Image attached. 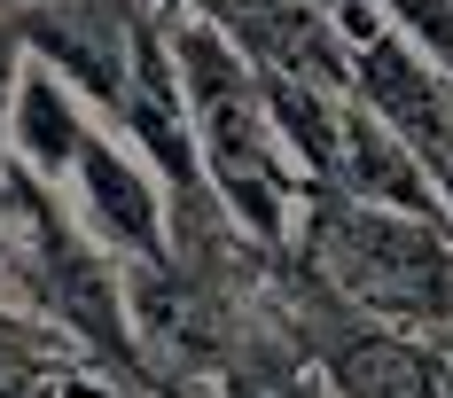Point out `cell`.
I'll return each instance as SVG.
<instances>
[{
	"instance_id": "obj_4",
	"label": "cell",
	"mask_w": 453,
	"mask_h": 398,
	"mask_svg": "<svg viewBox=\"0 0 453 398\" xmlns=\"http://www.w3.org/2000/svg\"><path fill=\"white\" fill-rule=\"evenodd\" d=\"M110 126L149 157V172L173 188V203H203V141H196V110H188L180 63H173V40H165V16L141 24L134 71H126V94L110 110Z\"/></svg>"
},
{
	"instance_id": "obj_13",
	"label": "cell",
	"mask_w": 453,
	"mask_h": 398,
	"mask_svg": "<svg viewBox=\"0 0 453 398\" xmlns=\"http://www.w3.org/2000/svg\"><path fill=\"white\" fill-rule=\"evenodd\" d=\"M438 188H446V219H453V172H438Z\"/></svg>"
},
{
	"instance_id": "obj_1",
	"label": "cell",
	"mask_w": 453,
	"mask_h": 398,
	"mask_svg": "<svg viewBox=\"0 0 453 398\" xmlns=\"http://www.w3.org/2000/svg\"><path fill=\"white\" fill-rule=\"evenodd\" d=\"M305 265L328 297H344L383 328L453 336V219H414V211H383L360 195L313 188Z\"/></svg>"
},
{
	"instance_id": "obj_6",
	"label": "cell",
	"mask_w": 453,
	"mask_h": 398,
	"mask_svg": "<svg viewBox=\"0 0 453 398\" xmlns=\"http://www.w3.org/2000/svg\"><path fill=\"white\" fill-rule=\"evenodd\" d=\"M320 375L336 398H453L446 336H407L344 305L336 336L320 344Z\"/></svg>"
},
{
	"instance_id": "obj_7",
	"label": "cell",
	"mask_w": 453,
	"mask_h": 398,
	"mask_svg": "<svg viewBox=\"0 0 453 398\" xmlns=\"http://www.w3.org/2000/svg\"><path fill=\"white\" fill-rule=\"evenodd\" d=\"M219 32L250 55V71L352 94V40L320 0H226Z\"/></svg>"
},
{
	"instance_id": "obj_8",
	"label": "cell",
	"mask_w": 453,
	"mask_h": 398,
	"mask_svg": "<svg viewBox=\"0 0 453 398\" xmlns=\"http://www.w3.org/2000/svg\"><path fill=\"white\" fill-rule=\"evenodd\" d=\"M336 195H360V203H383V211H414V219H446V188L438 172L414 157L399 133L383 126L375 110L344 102V133H336Z\"/></svg>"
},
{
	"instance_id": "obj_9",
	"label": "cell",
	"mask_w": 453,
	"mask_h": 398,
	"mask_svg": "<svg viewBox=\"0 0 453 398\" xmlns=\"http://www.w3.org/2000/svg\"><path fill=\"white\" fill-rule=\"evenodd\" d=\"M94 102L71 79H55L47 63H24V79H16V102H8V165L16 172L47 180V188H63L71 165H79V149H87V118Z\"/></svg>"
},
{
	"instance_id": "obj_15",
	"label": "cell",
	"mask_w": 453,
	"mask_h": 398,
	"mask_svg": "<svg viewBox=\"0 0 453 398\" xmlns=\"http://www.w3.org/2000/svg\"><path fill=\"white\" fill-rule=\"evenodd\" d=\"M102 398H118V391H102Z\"/></svg>"
},
{
	"instance_id": "obj_11",
	"label": "cell",
	"mask_w": 453,
	"mask_h": 398,
	"mask_svg": "<svg viewBox=\"0 0 453 398\" xmlns=\"http://www.w3.org/2000/svg\"><path fill=\"white\" fill-rule=\"evenodd\" d=\"M266 398H336V391H328V375H320V367H289Z\"/></svg>"
},
{
	"instance_id": "obj_12",
	"label": "cell",
	"mask_w": 453,
	"mask_h": 398,
	"mask_svg": "<svg viewBox=\"0 0 453 398\" xmlns=\"http://www.w3.org/2000/svg\"><path fill=\"white\" fill-rule=\"evenodd\" d=\"M157 16H165V24H219L226 0H157Z\"/></svg>"
},
{
	"instance_id": "obj_3",
	"label": "cell",
	"mask_w": 453,
	"mask_h": 398,
	"mask_svg": "<svg viewBox=\"0 0 453 398\" xmlns=\"http://www.w3.org/2000/svg\"><path fill=\"white\" fill-rule=\"evenodd\" d=\"M141 24L149 16H141L134 0H32V8H16V32L32 47V63H47L55 79H71L102 118L126 94Z\"/></svg>"
},
{
	"instance_id": "obj_10",
	"label": "cell",
	"mask_w": 453,
	"mask_h": 398,
	"mask_svg": "<svg viewBox=\"0 0 453 398\" xmlns=\"http://www.w3.org/2000/svg\"><path fill=\"white\" fill-rule=\"evenodd\" d=\"M16 79H24V32H16V16H0V180L16 172L8 165V102H16Z\"/></svg>"
},
{
	"instance_id": "obj_5",
	"label": "cell",
	"mask_w": 453,
	"mask_h": 398,
	"mask_svg": "<svg viewBox=\"0 0 453 398\" xmlns=\"http://www.w3.org/2000/svg\"><path fill=\"white\" fill-rule=\"evenodd\" d=\"M352 102L375 110L430 172H453V71L430 63L407 32L383 24L367 47H352Z\"/></svg>"
},
{
	"instance_id": "obj_2",
	"label": "cell",
	"mask_w": 453,
	"mask_h": 398,
	"mask_svg": "<svg viewBox=\"0 0 453 398\" xmlns=\"http://www.w3.org/2000/svg\"><path fill=\"white\" fill-rule=\"evenodd\" d=\"M71 211L94 234V250L110 258H134V265H165L173 258V188L149 172L134 141L118 126H94L79 165H71Z\"/></svg>"
},
{
	"instance_id": "obj_14",
	"label": "cell",
	"mask_w": 453,
	"mask_h": 398,
	"mask_svg": "<svg viewBox=\"0 0 453 398\" xmlns=\"http://www.w3.org/2000/svg\"><path fill=\"white\" fill-rule=\"evenodd\" d=\"M0 8H32V0H0Z\"/></svg>"
}]
</instances>
